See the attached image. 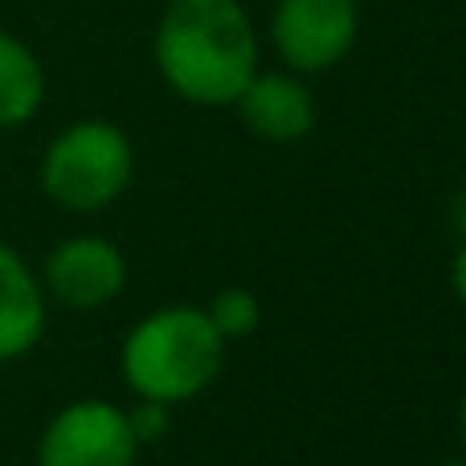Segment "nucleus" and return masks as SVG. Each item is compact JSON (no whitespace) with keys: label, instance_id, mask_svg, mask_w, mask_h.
Masks as SVG:
<instances>
[{"label":"nucleus","instance_id":"f257e3e1","mask_svg":"<svg viewBox=\"0 0 466 466\" xmlns=\"http://www.w3.org/2000/svg\"><path fill=\"white\" fill-rule=\"evenodd\" d=\"M156 66L188 103H238L258 74V37L241 0H168L156 25Z\"/></svg>","mask_w":466,"mask_h":466},{"label":"nucleus","instance_id":"0eeeda50","mask_svg":"<svg viewBox=\"0 0 466 466\" xmlns=\"http://www.w3.org/2000/svg\"><path fill=\"white\" fill-rule=\"evenodd\" d=\"M233 106L241 111V123L270 144H295L315 127L311 90L290 74H254Z\"/></svg>","mask_w":466,"mask_h":466},{"label":"nucleus","instance_id":"9d476101","mask_svg":"<svg viewBox=\"0 0 466 466\" xmlns=\"http://www.w3.org/2000/svg\"><path fill=\"white\" fill-rule=\"evenodd\" d=\"M205 315H209L213 328L221 331V339H241L258 328V319H262V303H258L254 290L226 287V290L213 295V303L205 307Z\"/></svg>","mask_w":466,"mask_h":466},{"label":"nucleus","instance_id":"ddd939ff","mask_svg":"<svg viewBox=\"0 0 466 466\" xmlns=\"http://www.w3.org/2000/svg\"><path fill=\"white\" fill-rule=\"evenodd\" d=\"M454 221H459V229H462V238H466V193H462L459 209H454Z\"/></svg>","mask_w":466,"mask_h":466},{"label":"nucleus","instance_id":"423d86ee","mask_svg":"<svg viewBox=\"0 0 466 466\" xmlns=\"http://www.w3.org/2000/svg\"><path fill=\"white\" fill-rule=\"evenodd\" d=\"M41 287L70 311H98L127 287V262L119 246L98 233L66 238L49 249L41 266Z\"/></svg>","mask_w":466,"mask_h":466},{"label":"nucleus","instance_id":"9b49d317","mask_svg":"<svg viewBox=\"0 0 466 466\" xmlns=\"http://www.w3.org/2000/svg\"><path fill=\"white\" fill-rule=\"evenodd\" d=\"M131 421V434H136V442H160L164 434H168V405L164 401H147V397H139V405L127 413Z\"/></svg>","mask_w":466,"mask_h":466},{"label":"nucleus","instance_id":"7ed1b4c3","mask_svg":"<svg viewBox=\"0 0 466 466\" xmlns=\"http://www.w3.org/2000/svg\"><path fill=\"white\" fill-rule=\"evenodd\" d=\"M136 172V152L123 127L106 119H82L57 131L41 156V188L49 201L74 213H95L119 201Z\"/></svg>","mask_w":466,"mask_h":466},{"label":"nucleus","instance_id":"f03ea898","mask_svg":"<svg viewBox=\"0 0 466 466\" xmlns=\"http://www.w3.org/2000/svg\"><path fill=\"white\" fill-rule=\"evenodd\" d=\"M119 364L136 397L177 405L221 377L226 339L201 307H160L127 331Z\"/></svg>","mask_w":466,"mask_h":466},{"label":"nucleus","instance_id":"1a4fd4ad","mask_svg":"<svg viewBox=\"0 0 466 466\" xmlns=\"http://www.w3.org/2000/svg\"><path fill=\"white\" fill-rule=\"evenodd\" d=\"M46 70L21 37L0 29V131L21 127L41 111Z\"/></svg>","mask_w":466,"mask_h":466},{"label":"nucleus","instance_id":"39448f33","mask_svg":"<svg viewBox=\"0 0 466 466\" xmlns=\"http://www.w3.org/2000/svg\"><path fill=\"white\" fill-rule=\"evenodd\" d=\"M360 29L356 0H279L270 37L290 70L319 74L344 62Z\"/></svg>","mask_w":466,"mask_h":466},{"label":"nucleus","instance_id":"20e7f679","mask_svg":"<svg viewBox=\"0 0 466 466\" xmlns=\"http://www.w3.org/2000/svg\"><path fill=\"white\" fill-rule=\"evenodd\" d=\"M139 442L127 410L86 397L49 418L37 442V466H136Z\"/></svg>","mask_w":466,"mask_h":466},{"label":"nucleus","instance_id":"6e6552de","mask_svg":"<svg viewBox=\"0 0 466 466\" xmlns=\"http://www.w3.org/2000/svg\"><path fill=\"white\" fill-rule=\"evenodd\" d=\"M46 331V287L33 279L25 258L0 241V364L21 360Z\"/></svg>","mask_w":466,"mask_h":466},{"label":"nucleus","instance_id":"f8f14e48","mask_svg":"<svg viewBox=\"0 0 466 466\" xmlns=\"http://www.w3.org/2000/svg\"><path fill=\"white\" fill-rule=\"evenodd\" d=\"M451 282H454V295H459V303L466 307V238H462V249H459V254H454Z\"/></svg>","mask_w":466,"mask_h":466},{"label":"nucleus","instance_id":"2eb2a0df","mask_svg":"<svg viewBox=\"0 0 466 466\" xmlns=\"http://www.w3.org/2000/svg\"><path fill=\"white\" fill-rule=\"evenodd\" d=\"M446 466H466V459H462V462H446Z\"/></svg>","mask_w":466,"mask_h":466},{"label":"nucleus","instance_id":"4468645a","mask_svg":"<svg viewBox=\"0 0 466 466\" xmlns=\"http://www.w3.org/2000/svg\"><path fill=\"white\" fill-rule=\"evenodd\" d=\"M459 434H462V446H466V393H462V405H459Z\"/></svg>","mask_w":466,"mask_h":466}]
</instances>
